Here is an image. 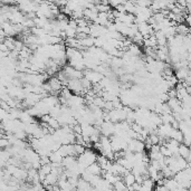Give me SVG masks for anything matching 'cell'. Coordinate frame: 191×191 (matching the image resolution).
I'll list each match as a JSON object with an SVG mask.
<instances>
[{
  "label": "cell",
  "mask_w": 191,
  "mask_h": 191,
  "mask_svg": "<svg viewBox=\"0 0 191 191\" xmlns=\"http://www.w3.org/2000/svg\"><path fill=\"white\" fill-rule=\"evenodd\" d=\"M113 189L115 191H129V187L125 184L123 180H120L116 183H114L113 184Z\"/></svg>",
  "instance_id": "6"
},
{
  "label": "cell",
  "mask_w": 191,
  "mask_h": 191,
  "mask_svg": "<svg viewBox=\"0 0 191 191\" xmlns=\"http://www.w3.org/2000/svg\"><path fill=\"white\" fill-rule=\"evenodd\" d=\"M86 171H87L88 173H91V174H93V175H100L103 170H102V168L100 167V164L96 162V163H94V164L90 165V167L86 169Z\"/></svg>",
  "instance_id": "4"
},
{
  "label": "cell",
  "mask_w": 191,
  "mask_h": 191,
  "mask_svg": "<svg viewBox=\"0 0 191 191\" xmlns=\"http://www.w3.org/2000/svg\"><path fill=\"white\" fill-rule=\"evenodd\" d=\"M123 181H124V183L126 184L129 188L130 187H132L134 183L136 182V179H135V175L133 174L132 172H129L127 174L124 175V178H123Z\"/></svg>",
  "instance_id": "5"
},
{
  "label": "cell",
  "mask_w": 191,
  "mask_h": 191,
  "mask_svg": "<svg viewBox=\"0 0 191 191\" xmlns=\"http://www.w3.org/2000/svg\"><path fill=\"white\" fill-rule=\"evenodd\" d=\"M97 157L98 155H96V153L93 151V150H90V149H88V150H86L82 155L78 157L77 161H78L80 167H82L83 169L86 170L90 165L96 163V161H97Z\"/></svg>",
  "instance_id": "1"
},
{
  "label": "cell",
  "mask_w": 191,
  "mask_h": 191,
  "mask_svg": "<svg viewBox=\"0 0 191 191\" xmlns=\"http://www.w3.org/2000/svg\"><path fill=\"white\" fill-rule=\"evenodd\" d=\"M154 191H169V190L165 188V186H160V184H158V186L154 188Z\"/></svg>",
  "instance_id": "8"
},
{
  "label": "cell",
  "mask_w": 191,
  "mask_h": 191,
  "mask_svg": "<svg viewBox=\"0 0 191 191\" xmlns=\"http://www.w3.org/2000/svg\"><path fill=\"white\" fill-rule=\"evenodd\" d=\"M172 140H175L179 143H183V140H184V136H183V133L180 130H174L172 133V136H171Z\"/></svg>",
  "instance_id": "7"
},
{
  "label": "cell",
  "mask_w": 191,
  "mask_h": 191,
  "mask_svg": "<svg viewBox=\"0 0 191 191\" xmlns=\"http://www.w3.org/2000/svg\"><path fill=\"white\" fill-rule=\"evenodd\" d=\"M190 153H191L190 148H189L188 145H186V144L181 143L180 146H179V155L188 161L189 157H190Z\"/></svg>",
  "instance_id": "3"
},
{
  "label": "cell",
  "mask_w": 191,
  "mask_h": 191,
  "mask_svg": "<svg viewBox=\"0 0 191 191\" xmlns=\"http://www.w3.org/2000/svg\"><path fill=\"white\" fill-rule=\"evenodd\" d=\"M84 77L86 80L90 81L92 84H98L101 83V81L104 78V76L101 73L96 72V71H85L84 72Z\"/></svg>",
  "instance_id": "2"
}]
</instances>
